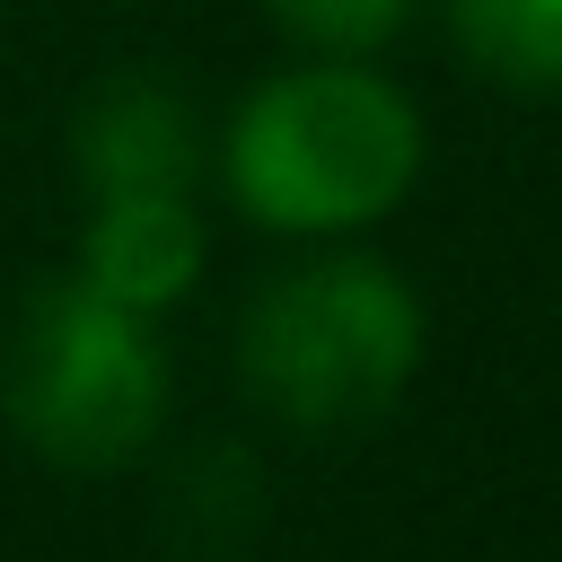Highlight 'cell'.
<instances>
[{"label": "cell", "instance_id": "obj_1", "mask_svg": "<svg viewBox=\"0 0 562 562\" xmlns=\"http://www.w3.org/2000/svg\"><path fill=\"white\" fill-rule=\"evenodd\" d=\"M220 176L246 220L281 237H342L386 220L422 176V114L395 79L325 53L263 79L220 140Z\"/></svg>", "mask_w": 562, "mask_h": 562}, {"label": "cell", "instance_id": "obj_2", "mask_svg": "<svg viewBox=\"0 0 562 562\" xmlns=\"http://www.w3.org/2000/svg\"><path fill=\"white\" fill-rule=\"evenodd\" d=\"M413 369H422V299L378 255H316L263 281L237 325L246 395L307 439L369 430L378 413H395Z\"/></svg>", "mask_w": 562, "mask_h": 562}, {"label": "cell", "instance_id": "obj_3", "mask_svg": "<svg viewBox=\"0 0 562 562\" xmlns=\"http://www.w3.org/2000/svg\"><path fill=\"white\" fill-rule=\"evenodd\" d=\"M0 386H9L18 439L70 474L132 465L167 422V351H158L149 316L97 299L79 272L44 281L18 307Z\"/></svg>", "mask_w": 562, "mask_h": 562}, {"label": "cell", "instance_id": "obj_4", "mask_svg": "<svg viewBox=\"0 0 562 562\" xmlns=\"http://www.w3.org/2000/svg\"><path fill=\"white\" fill-rule=\"evenodd\" d=\"M70 167L88 193H193L202 176V114L167 88V79H105L88 88L79 123H70Z\"/></svg>", "mask_w": 562, "mask_h": 562}, {"label": "cell", "instance_id": "obj_5", "mask_svg": "<svg viewBox=\"0 0 562 562\" xmlns=\"http://www.w3.org/2000/svg\"><path fill=\"white\" fill-rule=\"evenodd\" d=\"M97 299L158 316L202 281V211L193 193H88V228H79V263H70Z\"/></svg>", "mask_w": 562, "mask_h": 562}, {"label": "cell", "instance_id": "obj_6", "mask_svg": "<svg viewBox=\"0 0 562 562\" xmlns=\"http://www.w3.org/2000/svg\"><path fill=\"white\" fill-rule=\"evenodd\" d=\"M457 53L501 88H562V0H439Z\"/></svg>", "mask_w": 562, "mask_h": 562}, {"label": "cell", "instance_id": "obj_7", "mask_svg": "<svg viewBox=\"0 0 562 562\" xmlns=\"http://www.w3.org/2000/svg\"><path fill=\"white\" fill-rule=\"evenodd\" d=\"M272 18H281L307 53H342V61H360V53H378V44L413 18V0H272Z\"/></svg>", "mask_w": 562, "mask_h": 562}]
</instances>
